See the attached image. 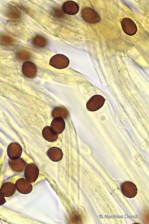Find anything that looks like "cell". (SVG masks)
I'll return each instance as SVG.
<instances>
[{
	"instance_id": "1",
	"label": "cell",
	"mask_w": 149,
	"mask_h": 224,
	"mask_svg": "<svg viewBox=\"0 0 149 224\" xmlns=\"http://www.w3.org/2000/svg\"><path fill=\"white\" fill-rule=\"evenodd\" d=\"M69 63V60L67 57L63 54H58L51 58L49 64L56 68L62 69L67 67Z\"/></svg>"
},
{
	"instance_id": "2",
	"label": "cell",
	"mask_w": 149,
	"mask_h": 224,
	"mask_svg": "<svg viewBox=\"0 0 149 224\" xmlns=\"http://www.w3.org/2000/svg\"><path fill=\"white\" fill-rule=\"evenodd\" d=\"M105 98L100 95H95L92 96L86 103L87 109L91 111H97L100 109L105 102Z\"/></svg>"
},
{
	"instance_id": "3",
	"label": "cell",
	"mask_w": 149,
	"mask_h": 224,
	"mask_svg": "<svg viewBox=\"0 0 149 224\" xmlns=\"http://www.w3.org/2000/svg\"><path fill=\"white\" fill-rule=\"evenodd\" d=\"M81 14L83 19L89 23H96L100 20V18L97 13L90 7L83 8L81 11Z\"/></svg>"
},
{
	"instance_id": "4",
	"label": "cell",
	"mask_w": 149,
	"mask_h": 224,
	"mask_svg": "<svg viewBox=\"0 0 149 224\" xmlns=\"http://www.w3.org/2000/svg\"><path fill=\"white\" fill-rule=\"evenodd\" d=\"M122 193L126 197L132 198L136 195L137 189L135 184L130 181H125L122 183L121 185Z\"/></svg>"
},
{
	"instance_id": "5",
	"label": "cell",
	"mask_w": 149,
	"mask_h": 224,
	"mask_svg": "<svg viewBox=\"0 0 149 224\" xmlns=\"http://www.w3.org/2000/svg\"><path fill=\"white\" fill-rule=\"evenodd\" d=\"M39 175L38 167L34 164H28L25 168L24 175L25 178L31 183L35 182Z\"/></svg>"
},
{
	"instance_id": "6",
	"label": "cell",
	"mask_w": 149,
	"mask_h": 224,
	"mask_svg": "<svg viewBox=\"0 0 149 224\" xmlns=\"http://www.w3.org/2000/svg\"><path fill=\"white\" fill-rule=\"evenodd\" d=\"M121 26L124 32L127 34L132 36L137 31V27L135 22L131 19L125 18L121 22Z\"/></svg>"
},
{
	"instance_id": "7",
	"label": "cell",
	"mask_w": 149,
	"mask_h": 224,
	"mask_svg": "<svg viewBox=\"0 0 149 224\" xmlns=\"http://www.w3.org/2000/svg\"><path fill=\"white\" fill-rule=\"evenodd\" d=\"M15 185L16 189L20 193L27 194L31 192L32 186L31 182L26 178H22L18 179L16 181Z\"/></svg>"
},
{
	"instance_id": "8",
	"label": "cell",
	"mask_w": 149,
	"mask_h": 224,
	"mask_svg": "<svg viewBox=\"0 0 149 224\" xmlns=\"http://www.w3.org/2000/svg\"><path fill=\"white\" fill-rule=\"evenodd\" d=\"M22 71L23 75L30 79H33L36 75L37 70L35 65L32 62H27L22 66Z\"/></svg>"
},
{
	"instance_id": "9",
	"label": "cell",
	"mask_w": 149,
	"mask_h": 224,
	"mask_svg": "<svg viewBox=\"0 0 149 224\" xmlns=\"http://www.w3.org/2000/svg\"><path fill=\"white\" fill-rule=\"evenodd\" d=\"M22 153V149L20 144L16 142L11 143L7 149V154L10 159L19 158Z\"/></svg>"
},
{
	"instance_id": "10",
	"label": "cell",
	"mask_w": 149,
	"mask_h": 224,
	"mask_svg": "<svg viewBox=\"0 0 149 224\" xmlns=\"http://www.w3.org/2000/svg\"><path fill=\"white\" fill-rule=\"evenodd\" d=\"M9 163L11 169L15 172H22L26 166L24 160L21 158L10 159H9Z\"/></svg>"
},
{
	"instance_id": "11",
	"label": "cell",
	"mask_w": 149,
	"mask_h": 224,
	"mask_svg": "<svg viewBox=\"0 0 149 224\" xmlns=\"http://www.w3.org/2000/svg\"><path fill=\"white\" fill-rule=\"evenodd\" d=\"M62 10L65 13L70 15L76 14L79 10V7L75 2L68 1L64 2L62 6Z\"/></svg>"
},
{
	"instance_id": "12",
	"label": "cell",
	"mask_w": 149,
	"mask_h": 224,
	"mask_svg": "<svg viewBox=\"0 0 149 224\" xmlns=\"http://www.w3.org/2000/svg\"><path fill=\"white\" fill-rule=\"evenodd\" d=\"M16 190L15 184L7 182L3 183L1 186L0 192L4 197H10L13 196Z\"/></svg>"
},
{
	"instance_id": "13",
	"label": "cell",
	"mask_w": 149,
	"mask_h": 224,
	"mask_svg": "<svg viewBox=\"0 0 149 224\" xmlns=\"http://www.w3.org/2000/svg\"><path fill=\"white\" fill-rule=\"evenodd\" d=\"M5 13L7 16L11 19H19L21 15L20 11L16 7L11 5L8 6Z\"/></svg>"
},
{
	"instance_id": "14",
	"label": "cell",
	"mask_w": 149,
	"mask_h": 224,
	"mask_svg": "<svg viewBox=\"0 0 149 224\" xmlns=\"http://www.w3.org/2000/svg\"><path fill=\"white\" fill-rule=\"evenodd\" d=\"M15 42L14 39L7 35H3L0 37V44L5 46H10L13 44Z\"/></svg>"
},
{
	"instance_id": "15",
	"label": "cell",
	"mask_w": 149,
	"mask_h": 224,
	"mask_svg": "<svg viewBox=\"0 0 149 224\" xmlns=\"http://www.w3.org/2000/svg\"><path fill=\"white\" fill-rule=\"evenodd\" d=\"M32 43L36 46L43 47L46 46L47 44V40L43 36L37 35L33 39Z\"/></svg>"
},
{
	"instance_id": "16",
	"label": "cell",
	"mask_w": 149,
	"mask_h": 224,
	"mask_svg": "<svg viewBox=\"0 0 149 224\" xmlns=\"http://www.w3.org/2000/svg\"><path fill=\"white\" fill-rule=\"evenodd\" d=\"M16 57L21 60H24L29 59L30 57L29 53L23 50H18L16 53Z\"/></svg>"
},
{
	"instance_id": "17",
	"label": "cell",
	"mask_w": 149,
	"mask_h": 224,
	"mask_svg": "<svg viewBox=\"0 0 149 224\" xmlns=\"http://www.w3.org/2000/svg\"><path fill=\"white\" fill-rule=\"evenodd\" d=\"M6 202L4 197L0 192V206L3 205Z\"/></svg>"
}]
</instances>
